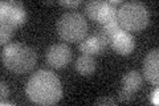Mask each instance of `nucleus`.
<instances>
[{
  "label": "nucleus",
  "instance_id": "f257e3e1",
  "mask_svg": "<svg viewBox=\"0 0 159 106\" xmlns=\"http://www.w3.org/2000/svg\"><path fill=\"white\" fill-rule=\"evenodd\" d=\"M28 98L37 105H53L62 97L60 78L51 70H39L31 76L25 86Z\"/></svg>",
  "mask_w": 159,
  "mask_h": 106
},
{
  "label": "nucleus",
  "instance_id": "f03ea898",
  "mask_svg": "<svg viewBox=\"0 0 159 106\" xmlns=\"http://www.w3.org/2000/svg\"><path fill=\"white\" fill-rule=\"evenodd\" d=\"M2 62L11 72L24 74L34 68L37 62V54L25 44L11 43L7 44L2 50Z\"/></svg>",
  "mask_w": 159,
  "mask_h": 106
},
{
  "label": "nucleus",
  "instance_id": "7ed1b4c3",
  "mask_svg": "<svg viewBox=\"0 0 159 106\" xmlns=\"http://www.w3.org/2000/svg\"><path fill=\"white\" fill-rule=\"evenodd\" d=\"M117 20L123 31L129 33L139 32L147 27L150 12L141 2H127L117 9Z\"/></svg>",
  "mask_w": 159,
  "mask_h": 106
},
{
  "label": "nucleus",
  "instance_id": "20e7f679",
  "mask_svg": "<svg viewBox=\"0 0 159 106\" xmlns=\"http://www.w3.org/2000/svg\"><path fill=\"white\" fill-rule=\"evenodd\" d=\"M57 35L66 43H78L86 37L88 21L78 12H66L56 24Z\"/></svg>",
  "mask_w": 159,
  "mask_h": 106
},
{
  "label": "nucleus",
  "instance_id": "39448f33",
  "mask_svg": "<svg viewBox=\"0 0 159 106\" xmlns=\"http://www.w3.org/2000/svg\"><path fill=\"white\" fill-rule=\"evenodd\" d=\"M110 47V37L107 36V33L103 31L102 27L97 28L92 36L84 39L82 41H80L78 49L80 52L84 54H101Z\"/></svg>",
  "mask_w": 159,
  "mask_h": 106
},
{
  "label": "nucleus",
  "instance_id": "423d86ee",
  "mask_svg": "<svg viewBox=\"0 0 159 106\" xmlns=\"http://www.w3.org/2000/svg\"><path fill=\"white\" fill-rule=\"evenodd\" d=\"M27 11L24 6L19 2H2L0 3V20L13 24L15 27H20L27 21Z\"/></svg>",
  "mask_w": 159,
  "mask_h": 106
},
{
  "label": "nucleus",
  "instance_id": "0eeeda50",
  "mask_svg": "<svg viewBox=\"0 0 159 106\" xmlns=\"http://www.w3.org/2000/svg\"><path fill=\"white\" fill-rule=\"evenodd\" d=\"M47 62L52 68L62 69L70 62L72 60V49L68 44L58 43L49 47L47 50Z\"/></svg>",
  "mask_w": 159,
  "mask_h": 106
},
{
  "label": "nucleus",
  "instance_id": "6e6552de",
  "mask_svg": "<svg viewBox=\"0 0 159 106\" xmlns=\"http://www.w3.org/2000/svg\"><path fill=\"white\" fill-rule=\"evenodd\" d=\"M143 77L150 84L158 85L159 82V50H150L143 58Z\"/></svg>",
  "mask_w": 159,
  "mask_h": 106
},
{
  "label": "nucleus",
  "instance_id": "1a4fd4ad",
  "mask_svg": "<svg viewBox=\"0 0 159 106\" xmlns=\"http://www.w3.org/2000/svg\"><path fill=\"white\" fill-rule=\"evenodd\" d=\"M110 47L121 56H127L135 48V41H134V37L131 33L121 29L119 32L111 36Z\"/></svg>",
  "mask_w": 159,
  "mask_h": 106
},
{
  "label": "nucleus",
  "instance_id": "9d476101",
  "mask_svg": "<svg viewBox=\"0 0 159 106\" xmlns=\"http://www.w3.org/2000/svg\"><path fill=\"white\" fill-rule=\"evenodd\" d=\"M74 68H76L78 74L89 77V76H93L94 72H96L97 62L92 54H82V56H80L77 58L76 64H74Z\"/></svg>",
  "mask_w": 159,
  "mask_h": 106
},
{
  "label": "nucleus",
  "instance_id": "9b49d317",
  "mask_svg": "<svg viewBox=\"0 0 159 106\" xmlns=\"http://www.w3.org/2000/svg\"><path fill=\"white\" fill-rule=\"evenodd\" d=\"M142 82H143V77L138 70H130L127 72L122 78V88L129 90L131 93L138 92L142 88Z\"/></svg>",
  "mask_w": 159,
  "mask_h": 106
},
{
  "label": "nucleus",
  "instance_id": "f8f14e48",
  "mask_svg": "<svg viewBox=\"0 0 159 106\" xmlns=\"http://www.w3.org/2000/svg\"><path fill=\"white\" fill-rule=\"evenodd\" d=\"M117 19V8L113 7L109 4V2H105L103 6L101 8V12H99V16H98V20L97 23H99L101 25H105L107 23L113 21V20Z\"/></svg>",
  "mask_w": 159,
  "mask_h": 106
},
{
  "label": "nucleus",
  "instance_id": "ddd939ff",
  "mask_svg": "<svg viewBox=\"0 0 159 106\" xmlns=\"http://www.w3.org/2000/svg\"><path fill=\"white\" fill-rule=\"evenodd\" d=\"M0 21H2L0 23V44L6 45L13 36V32L17 27H15L13 24L6 21V20H0Z\"/></svg>",
  "mask_w": 159,
  "mask_h": 106
},
{
  "label": "nucleus",
  "instance_id": "4468645a",
  "mask_svg": "<svg viewBox=\"0 0 159 106\" xmlns=\"http://www.w3.org/2000/svg\"><path fill=\"white\" fill-rule=\"evenodd\" d=\"M105 2H101V0H93V2H88L85 6V13L89 19H92L93 21H97L99 12H101V8L103 6Z\"/></svg>",
  "mask_w": 159,
  "mask_h": 106
},
{
  "label": "nucleus",
  "instance_id": "2eb2a0df",
  "mask_svg": "<svg viewBox=\"0 0 159 106\" xmlns=\"http://www.w3.org/2000/svg\"><path fill=\"white\" fill-rule=\"evenodd\" d=\"M102 29L107 33V36L110 37V40H111V36H113V35H116L117 32H119L122 28H121V25H119L118 20L116 19V20H113V21H110V23H107V24H105V25H102Z\"/></svg>",
  "mask_w": 159,
  "mask_h": 106
},
{
  "label": "nucleus",
  "instance_id": "dca6fc26",
  "mask_svg": "<svg viewBox=\"0 0 159 106\" xmlns=\"http://www.w3.org/2000/svg\"><path fill=\"white\" fill-rule=\"evenodd\" d=\"M133 98H134V93L121 88V90H119V99H121L122 102H130Z\"/></svg>",
  "mask_w": 159,
  "mask_h": 106
},
{
  "label": "nucleus",
  "instance_id": "f3484780",
  "mask_svg": "<svg viewBox=\"0 0 159 106\" xmlns=\"http://www.w3.org/2000/svg\"><path fill=\"white\" fill-rule=\"evenodd\" d=\"M0 89H2V101L7 99L9 97V89H8V85L2 81V84H0Z\"/></svg>",
  "mask_w": 159,
  "mask_h": 106
},
{
  "label": "nucleus",
  "instance_id": "a211bd4d",
  "mask_svg": "<svg viewBox=\"0 0 159 106\" xmlns=\"http://www.w3.org/2000/svg\"><path fill=\"white\" fill-rule=\"evenodd\" d=\"M158 94H159V90H158V88H155L151 92V95H150V102L152 104V105H158L159 104V98H158Z\"/></svg>",
  "mask_w": 159,
  "mask_h": 106
},
{
  "label": "nucleus",
  "instance_id": "6ab92c4d",
  "mask_svg": "<svg viewBox=\"0 0 159 106\" xmlns=\"http://www.w3.org/2000/svg\"><path fill=\"white\" fill-rule=\"evenodd\" d=\"M117 102L113 98H99L96 105H116Z\"/></svg>",
  "mask_w": 159,
  "mask_h": 106
},
{
  "label": "nucleus",
  "instance_id": "aec40b11",
  "mask_svg": "<svg viewBox=\"0 0 159 106\" xmlns=\"http://www.w3.org/2000/svg\"><path fill=\"white\" fill-rule=\"evenodd\" d=\"M61 6L64 7H68V8H77L80 6V2L77 0V2H58Z\"/></svg>",
  "mask_w": 159,
  "mask_h": 106
}]
</instances>
